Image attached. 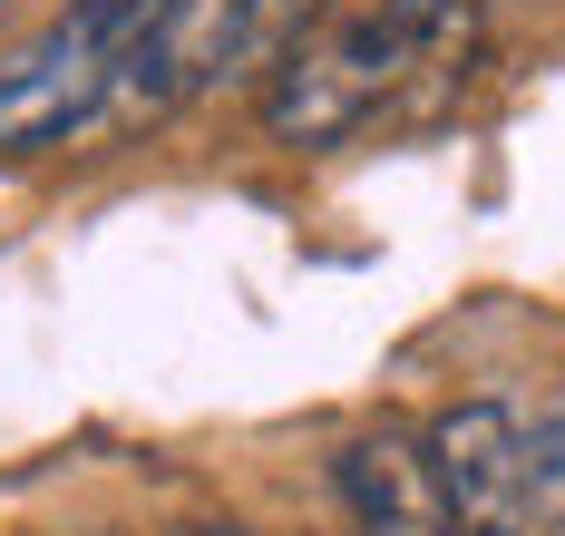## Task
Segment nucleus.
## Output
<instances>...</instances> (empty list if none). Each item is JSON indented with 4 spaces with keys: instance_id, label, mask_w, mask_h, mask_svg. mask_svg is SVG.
<instances>
[{
    "instance_id": "8",
    "label": "nucleus",
    "mask_w": 565,
    "mask_h": 536,
    "mask_svg": "<svg viewBox=\"0 0 565 536\" xmlns=\"http://www.w3.org/2000/svg\"><path fill=\"white\" fill-rule=\"evenodd\" d=\"M185 536H254V527H185Z\"/></svg>"
},
{
    "instance_id": "4",
    "label": "nucleus",
    "mask_w": 565,
    "mask_h": 536,
    "mask_svg": "<svg viewBox=\"0 0 565 536\" xmlns=\"http://www.w3.org/2000/svg\"><path fill=\"white\" fill-rule=\"evenodd\" d=\"M341 507H351L361 536H449L439 459H429V439H409L391 419L341 449Z\"/></svg>"
},
{
    "instance_id": "1",
    "label": "nucleus",
    "mask_w": 565,
    "mask_h": 536,
    "mask_svg": "<svg viewBox=\"0 0 565 536\" xmlns=\"http://www.w3.org/2000/svg\"><path fill=\"white\" fill-rule=\"evenodd\" d=\"M167 10L175 0H68L50 30L0 68V157H40L58 137L98 127Z\"/></svg>"
},
{
    "instance_id": "3",
    "label": "nucleus",
    "mask_w": 565,
    "mask_h": 536,
    "mask_svg": "<svg viewBox=\"0 0 565 536\" xmlns=\"http://www.w3.org/2000/svg\"><path fill=\"white\" fill-rule=\"evenodd\" d=\"M429 459L449 497V536H536V487H526V429L508 400H449L429 419Z\"/></svg>"
},
{
    "instance_id": "5",
    "label": "nucleus",
    "mask_w": 565,
    "mask_h": 536,
    "mask_svg": "<svg viewBox=\"0 0 565 536\" xmlns=\"http://www.w3.org/2000/svg\"><path fill=\"white\" fill-rule=\"evenodd\" d=\"M322 20H332V0H234L225 10V50H215V78H274Z\"/></svg>"
},
{
    "instance_id": "6",
    "label": "nucleus",
    "mask_w": 565,
    "mask_h": 536,
    "mask_svg": "<svg viewBox=\"0 0 565 536\" xmlns=\"http://www.w3.org/2000/svg\"><path fill=\"white\" fill-rule=\"evenodd\" d=\"M381 20L399 30L409 68H458L468 50H478V20H488V0H381Z\"/></svg>"
},
{
    "instance_id": "7",
    "label": "nucleus",
    "mask_w": 565,
    "mask_h": 536,
    "mask_svg": "<svg viewBox=\"0 0 565 536\" xmlns=\"http://www.w3.org/2000/svg\"><path fill=\"white\" fill-rule=\"evenodd\" d=\"M526 487H536V517H565V400L526 439Z\"/></svg>"
},
{
    "instance_id": "2",
    "label": "nucleus",
    "mask_w": 565,
    "mask_h": 536,
    "mask_svg": "<svg viewBox=\"0 0 565 536\" xmlns=\"http://www.w3.org/2000/svg\"><path fill=\"white\" fill-rule=\"evenodd\" d=\"M399 78H409V50H399V30L381 10L322 20V30L264 78V137H274V147H341Z\"/></svg>"
}]
</instances>
